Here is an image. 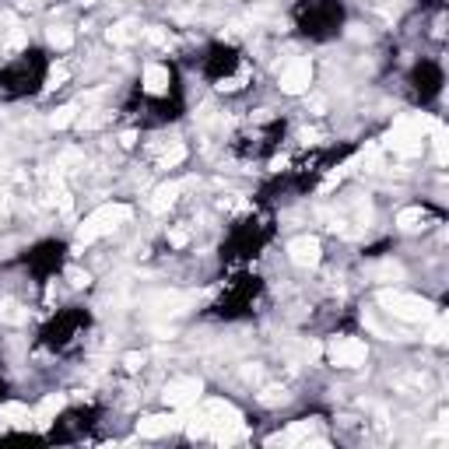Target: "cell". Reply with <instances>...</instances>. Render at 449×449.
Listing matches in <instances>:
<instances>
[{"instance_id": "8", "label": "cell", "mask_w": 449, "mask_h": 449, "mask_svg": "<svg viewBox=\"0 0 449 449\" xmlns=\"http://www.w3.org/2000/svg\"><path fill=\"white\" fill-rule=\"evenodd\" d=\"M144 91H155V95L169 91V67L148 64V67H144Z\"/></svg>"}, {"instance_id": "5", "label": "cell", "mask_w": 449, "mask_h": 449, "mask_svg": "<svg viewBox=\"0 0 449 449\" xmlns=\"http://www.w3.org/2000/svg\"><path fill=\"white\" fill-rule=\"evenodd\" d=\"M197 397H200V383H197V379H176V383L165 386V400H169L173 407H186V404H193Z\"/></svg>"}, {"instance_id": "3", "label": "cell", "mask_w": 449, "mask_h": 449, "mask_svg": "<svg viewBox=\"0 0 449 449\" xmlns=\"http://www.w3.org/2000/svg\"><path fill=\"white\" fill-rule=\"evenodd\" d=\"M421 144H425V130H421L418 119H400L390 134V148L400 151V155H418Z\"/></svg>"}, {"instance_id": "9", "label": "cell", "mask_w": 449, "mask_h": 449, "mask_svg": "<svg viewBox=\"0 0 449 449\" xmlns=\"http://www.w3.org/2000/svg\"><path fill=\"white\" fill-rule=\"evenodd\" d=\"M397 225H400L404 232L421 228V225H425V211H421V207H407V211H400V214H397Z\"/></svg>"}, {"instance_id": "12", "label": "cell", "mask_w": 449, "mask_h": 449, "mask_svg": "<svg viewBox=\"0 0 449 449\" xmlns=\"http://www.w3.org/2000/svg\"><path fill=\"white\" fill-rule=\"evenodd\" d=\"M127 368H130V372H137V368H144V355H127Z\"/></svg>"}, {"instance_id": "4", "label": "cell", "mask_w": 449, "mask_h": 449, "mask_svg": "<svg viewBox=\"0 0 449 449\" xmlns=\"http://www.w3.org/2000/svg\"><path fill=\"white\" fill-rule=\"evenodd\" d=\"M309 85H313V64H309L305 57L291 60V64L281 71V88L288 91V95H302Z\"/></svg>"}, {"instance_id": "10", "label": "cell", "mask_w": 449, "mask_h": 449, "mask_svg": "<svg viewBox=\"0 0 449 449\" xmlns=\"http://www.w3.org/2000/svg\"><path fill=\"white\" fill-rule=\"evenodd\" d=\"M49 42H53L57 49H67V46L74 42V35H71L67 28H53V32H49Z\"/></svg>"}, {"instance_id": "2", "label": "cell", "mask_w": 449, "mask_h": 449, "mask_svg": "<svg viewBox=\"0 0 449 449\" xmlns=\"http://www.w3.org/2000/svg\"><path fill=\"white\" fill-rule=\"evenodd\" d=\"M327 355H330V365H337V368H358L368 358V348L358 337H337Z\"/></svg>"}, {"instance_id": "7", "label": "cell", "mask_w": 449, "mask_h": 449, "mask_svg": "<svg viewBox=\"0 0 449 449\" xmlns=\"http://www.w3.org/2000/svg\"><path fill=\"white\" fill-rule=\"evenodd\" d=\"M173 428H176V418H173V414H151V418L137 421V432L148 436V439H155V436H169Z\"/></svg>"}, {"instance_id": "13", "label": "cell", "mask_w": 449, "mask_h": 449, "mask_svg": "<svg viewBox=\"0 0 449 449\" xmlns=\"http://www.w3.org/2000/svg\"><path fill=\"white\" fill-rule=\"evenodd\" d=\"M81 4H95V0H81Z\"/></svg>"}, {"instance_id": "1", "label": "cell", "mask_w": 449, "mask_h": 449, "mask_svg": "<svg viewBox=\"0 0 449 449\" xmlns=\"http://www.w3.org/2000/svg\"><path fill=\"white\" fill-rule=\"evenodd\" d=\"M379 305H383L390 316L407 320V323H425V320H432V305H428L425 298H418V295H404V291H383V295H379Z\"/></svg>"}, {"instance_id": "11", "label": "cell", "mask_w": 449, "mask_h": 449, "mask_svg": "<svg viewBox=\"0 0 449 449\" xmlns=\"http://www.w3.org/2000/svg\"><path fill=\"white\" fill-rule=\"evenodd\" d=\"M74 119V109H60V112H53V127H67Z\"/></svg>"}, {"instance_id": "6", "label": "cell", "mask_w": 449, "mask_h": 449, "mask_svg": "<svg viewBox=\"0 0 449 449\" xmlns=\"http://www.w3.org/2000/svg\"><path fill=\"white\" fill-rule=\"evenodd\" d=\"M288 253H291V260H295L298 267H313V264H320V243L309 239V235L295 239V243L288 246Z\"/></svg>"}]
</instances>
